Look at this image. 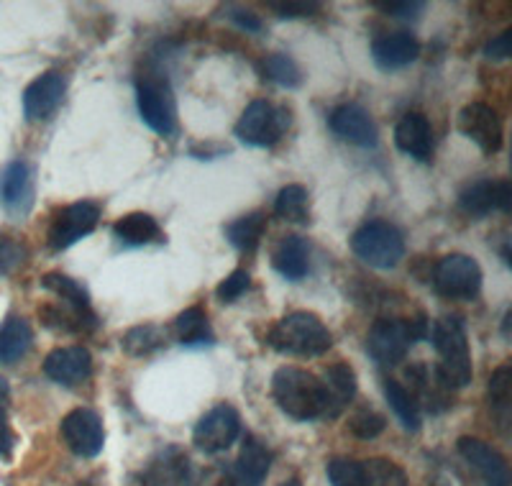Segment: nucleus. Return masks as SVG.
I'll return each instance as SVG.
<instances>
[{"mask_svg": "<svg viewBox=\"0 0 512 486\" xmlns=\"http://www.w3.org/2000/svg\"><path fill=\"white\" fill-rule=\"evenodd\" d=\"M320 384H323V417L333 420L356 397V374L349 364L338 361V364L328 366L326 377L320 379Z\"/></svg>", "mask_w": 512, "mask_h": 486, "instance_id": "18", "label": "nucleus"}, {"mask_svg": "<svg viewBox=\"0 0 512 486\" xmlns=\"http://www.w3.org/2000/svg\"><path fill=\"white\" fill-rule=\"evenodd\" d=\"M328 481L331 486H367L364 479V466L351 458H333L328 463Z\"/></svg>", "mask_w": 512, "mask_h": 486, "instance_id": "36", "label": "nucleus"}, {"mask_svg": "<svg viewBox=\"0 0 512 486\" xmlns=\"http://www.w3.org/2000/svg\"><path fill=\"white\" fill-rule=\"evenodd\" d=\"M26 246L18 241L16 236H8V233H0V277H11L13 272L26 264Z\"/></svg>", "mask_w": 512, "mask_h": 486, "instance_id": "37", "label": "nucleus"}, {"mask_svg": "<svg viewBox=\"0 0 512 486\" xmlns=\"http://www.w3.org/2000/svg\"><path fill=\"white\" fill-rule=\"evenodd\" d=\"M384 428H387L384 417L379 415V412H372V410L359 412V415L351 417V423H349V430L359 440H374L377 435H382Z\"/></svg>", "mask_w": 512, "mask_h": 486, "instance_id": "39", "label": "nucleus"}, {"mask_svg": "<svg viewBox=\"0 0 512 486\" xmlns=\"http://www.w3.org/2000/svg\"><path fill=\"white\" fill-rule=\"evenodd\" d=\"M251 277L246 269H236V272L228 274L221 284L216 287V295L221 302H236L246 290H249Z\"/></svg>", "mask_w": 512, "mask_h": 486, "instance_id": "40", "label": "nucleus"}, {"mask_svg": "<svg viewBox=\"0 0 512 486\" xmlns=\"http://www.w3.org/2000/svg\"><path fill=\"white\" fill-rule=\"evenodd\" d=\"M351 251L369 267L395 269L405 256V238L387 220H369L351 236Z\"/></svg>", "mask_w": 512, "mask_h": 486, "instance_id": "5", "label": "nucleus"}, {"mask_svg": "<svg viewBox=\"0 0 512 486\" xmlns=\"http://www.w3.org/2000/svg\"><path fill=\"white\" fill-rule=\"evenodd\" d=\"M31 346H34V330L29 320L11 315L0 323V364H18L31 351Z\"/></svg>", "mask_w": 512, "mask_h": 486, "instance_id": "23", "label": "nucleus"}, {"mask_svg": "<svg viewBox=\"0 0 512 486\" xmlns=\"http://www.w3.org/2000/svg\"><path fill=\"white\" fill-rule=\"evenodd\" d=\"M510 203H512V185L510 180L500 182V210L502 213H510Z\"/></svg>", "mask_w": 512, "mask_h": 486, "instance_id": "46", "label": "nucleus"}, {"mask_svg": "<svg viewBox=\"0 0 512 486\" xmlns=\"http://www.w3.org/2000/svg\"><path fill=\"white\" fill-rule=\"evenodd\" d=\"M262 75L267 80L277 82L280 87L287 90H295V87L303 85V72L297 67V62L287 54H269L262 59Z\"/></svg>", "mask_w": 512, "mask_h": 486, "instance_id": "34", "label": "nucleus"}, {"mask_svg": "<svg viewBox=\"0 0 512 486\" xmlns=\"http://www.w3.org/2000/svg\"><path fill=\"white\" fill-rule=\"evenodd\" d=\"M241 435V415L231 405H218L205 412L192 430V443L205 453H223Z\"/></svg>", "mask_w": 512, "mask_h": 486, "instance_id": "10", "label": "nucleus"}, {"mask_svg": "<svg viewBox=\"0 0 512 486\" xmlns=\"http://www.w3.org/2000/svg\"><path fill=\"white\" fill-rule=\"evenodd\" d=\"M372 57L379 70H402L420 57V41L413 34H387L372 44Z\"/></svg>", "mask_w": 512, "mask_h": 486, "instance_id": "20", "label": "nucleus"}, {"mask_svg": "<svg viewBox=\"0 0 512 486\" xmlns=\"http://www.w3.org/2000/svg\"><path fill=\"white\" fill-rule=\"evenodd\" d=\"M487 397L489 405L497 407V410H507L510 407V397H512V369L510 364H502L500 369L489 377V387H487Z\"/></svg>", "mask_w": 512, "mask_h": 486, "instance_id": "38", "label": "nucleus"}, {"mask_svg": "<svg viewBox=\"0 0 512 486\" xmlns=\"http://www.w3.org/2000/svg\"><path fill=\"white\" fill-rule=\"evenodd\" d=\"M280 486H300V481L292 479V481H285V484H280Z\"/></svg>", "mask_w": 512, "mask_h": 486, "instance_id": "50", "label": "nucleus"}, {"mask_svg": "<svg viewBox=\"0 0 512 486\" xmlns=\"http://www.w3.org/2000/svg\"><path fill=\"white\" fill-rule=\"evenodd\" d=\"M39 318L47 328L59 330V333H93L100 325L95 310H77L67 302L39 307Z\"/></svg>", "mask_w": 512, "mask_h": 486, "instance_id": "22", "label": "nucleus"}, {"mask_svg": "<svg viewBox=\"0 0 512 486\" xmlns=\"http://www.w3.org/2000/svg\"><path fill=\"white\" fill-rule=\"evenodd\" d=\"M272 8L285 18L313 16V13L318 11V6H315V3H272Z\"/></svg>", "mask_w": 512, "mask_h": 486, "instance_id": "45", "label": "nucleus"}, {"mask_svg": "<svg viewBox=\"0 0 512 486\" xmlns=\"http://www.w3.org/2000/svg\"><path fill=\"white\" fill-rule=\"evenodd\" d=\"M0 205L11 218H24L34 205V174L21 159L8 164L0 174Z\"/></svg>", "mask_w": 512, "mask_h": 486, "instance_id": "15", "label": "nucleus"}, {"mask_svg": "<svg viewBox=\"0 0 512 486\" xmlns=\"http://www.w3.org/2000/svg\"><path fill=\"white\" fill-rule=\"evenodd\" d=\"M64 95H67V77L57 70L44 72L24 90V116L29 121H47L59 110Z\"/></svg>", "mask_w": 512, "mask_h": 486, "instance_id": "14", "label": "nucleus"}, {"mask_svg": "<svg viewBox=\"0 0 512 486\" xmlns=\"http://www.w3.org/2000/svg\"><path fill=\"white\" fill-rule=\"evenodd\" d=\"M328 123H331V131L338 139L349 141L359 149H374L379 144L377 126H374V121L361 105H341V108L333 110Z\"/></svg>", "mask_w": 512, "mask_h": 486, "instance_id": "17", "label": "nucleus"}, {"mask_svg": "<svg viewBox=\"0 0 512 486\" xmlns=\"http://www.w3.org/2000/svg\"><path fill=\"white\" fill-rule=\"evenodd\" d=\"M433 287L446 300H474L482 290V269L466 254H448L433 269Z\"/></svg>", "mask_w": 512, "mask_h": 486, "instance_id": "8", "label": "nucleus"}, {"mask_svg": "<svg viewBox=\"0 0 512 486\" xmlns=\"http://www.w3.org/2000/svg\"><path fill=\"white\" fill-rule=\"evenodd\" d=\"M428 333H431V320L425 318L423 313L413 320L382 318L372 325V330H369V356H372L379 366H395L408 356L413 343L428 338Z\"/></svg>", "mask_w": 512, "mask_h": 486, "instance_id": "4", "label": "nucleus"}, {"mask_svg": "<svg viewBox=\"0 0 512 486\" xmlns=\"http://www.w3.org/2000/svg\"><path fill=\"white\" fill-rule=\"evenodd\" d=\"M267 343L277 353H285V356L315 359V356H323L333 346V336L318 315L297 310V313L285 315L280 323L269 330Z\"/></svg>", "mask_w": 512, "mask_h": 486, "instance_id": "3", "label": "nucleus"}, {"mask_svg": "<svg viewBox=\"0 0 512 486\" xmlns=\"http://www.w3.org/2000/svg\"><path fill=\"white\" fill-rule=\"evenodd\" d=\"M77 486H93V484H90V481H82V484H77Z\"/></svg>", "mask_w": 512, "mask_h": 486, "instance_id": "51", "label": "nucleus"}, {"mask_svg": "<svg viewBox=\"0 0 512 486\" xmlns=\"http://www.w3.org/2000/svg\"><path fill=\"white\" fill-rule=\"evenodd\" d=\"M459 453L464 456V461L482 476V481L487 486H510V466H507L505 456H502L497 448H492L489 443L479 438H459L456 443Z\"/></svg>", "mask_w": 512, "mask_h": 486, "instance_id": "16", "label": "nucleus"}, {"mask_svg": "<svg viewBox=\"0 0 512 486\" xmlns=\"http://www.w3.org/2000/svg\"><path fill=\"white\" fill-rule=\"evenodd\" d=\"M136 105L141 121L157 131L159 136H169L177 126V105L167 77L157 72H146L136 80Z\"/></svg>", "mask_w": 512, "mask_h": 486, "instance_id": "6", "label": "nucleus"}, {"mask_svg": "<svg viewBox=\"0 0 512 486\" xmlns=\"http://www.w3.org/2000/svg\"><path fill=\"white\" fill-rule=\"evenodd\" d=\"M384 397L390 402L392 412L397 415V420L402 423L405 430H418L420 428V407L413 400V392L402 387L397 379H384Z\"/></svg>", "mask_w": 512, "mask_h": 486, "instance_id": "31", "label": "nucleus"}, {"mask_svg": "<svg viewBox=\"0 0 512 486\" xmlns=\"http://www.w3.org/2000/svg\"><path fill=\"white\" fill-rule=\"evenodd\" d=\"M397 149L418 162H428L433 157V128L423 113H408L395 128Z\"/></svg>", "mask_w": 512, "mask_h": 486, "instance_id": "19", "label": "nucleus"}, {"mask_svg": "<svg viewBox=\"0 0 512 486\" xmlns=\"http://www.w3.org/2000/svg\"><path fill=\"white\" fill-rule=\"evenodd\" d=\"M187 461L185 453L177 446H169L149 463V469L144 471V484L146 486H180L187 481Z\"/></svg>", "mask_w": 512, "mask_h": 486, "instance_id": "24", "label": "nucleus"}, {"mask_svg": "<svg viewBox=\"0 0 512 486\" xmlns=\"http://www.w3.org/2000/svg\"><path fill=\"white\" fill-rule=\"evenodd\" d=\"M100 220V205L93 200H80V203H72L67 208L59 210L52 218V226H49L47 243L52 251H64L75 246L80 238L90 236V233L98 228Z\"/></svg>", "mask_w": 512, "mask_h": 486, "instance_id": "9", "label": "nucleus"}, {"mask_svg": "<svg viewBox=\"0 0 512 486\" xmlns=\"http://www.w3.org/2000/svg\"><path fill=\"white\" fill-rule=\"evenodd\" d=\"M459 128L466 139H472L489 157L502 149V121L497 110L487 103L464 105L459 113Z\"/></svg>", "mask_w": 512, "mask_h": 486, "instance_id": "12", "label": "nucleus"}, {"mask_svg": "<svg viewBox=\"0 0 512 486\" xmlns=\"http://www.w3.org/2000/svg\"><path fill=\"white\" fill-rule=\"evenodd\" d=\"M272 469V451L254 435H246L241 446L239 461H236V484L239 486H262Z\"/></svg>", "mask_w": 512, "mask_h": 486, "instance_id": "21", "label": "nucleus"}, {"mask_svg": "<svg viewBox=\"0 0 512 486\" xmlns=\"http://www.w3.org/2000/svg\"><path fill=\"white\" fill-rule=\"evenodd\" d=\"M510 320H512V313L507 310L505 313V323H502V333H505V338H510Z\"/></svg>", "mask_w": 512, "mask_h": 486, "instance_id": "47", "label": "nucleus"}, {"mask_svg": "<svg viewBox=\"0 0 512 486\" xmlns=\"http://www.w3.org/2000/svg\"><path fill=\"white\" fill-rule=\"evenodd\" d=\"M44 374L59 387H80L93 377V356L85 346L54 348L44 359Z\"/></svg>", "mask_w": 512, "mask_h": 486, "instance_id": "13", "label": "nucleus"}, {"mask_svg": "<svg viewBox=\"0 0 512 486\" xmlns=\"http://www.w3.org/2000/svg\"><path fill=\"white\" fill-rule=\"evenodd\" d=\"M113 233L126 246H146L162 241V228L149 213H128L113 223Z\"/></svg>", "mask_w": 512, "mask_h": 486, "instance_id": "26", "label": "nucleus"}, {"mask_svg": "<svg viewBox=\"0 0 512 486\" xmlns=\"http://www.w3.org/2000/svg\"><path fill=\"white\" fill-rule=\"evenodd\" d=\"M6 394H8V382L3 377H0V400H3Z\"/></svg>", "mask_w": 512, "mask_h": 486, "instance_id": "48", "label": "nucleus"}, {"mask_svg": "<svg viewBox=\"0 0 512 486\" xmlns=\"http://www.w3.org/2000/svg\"><path fill=\"white\" fill-rule=\"evenodd\" d=\"M175 333L182 346H210V343L216 341L213 330H210L208 315H205L200 305L187 307L185 313L177 315Z\"/></svg>", "mask_w": 512, "mask_h": 486, "instance_id": "29", "label": "nucleus"}, {"mask_svg": "<svg viewBox=\"0 0 512 486\" xmlns=\"http://www.w3.org/2000/svg\"><path fill=\"white\" fill-rule=\"evenodd\" d=\"M274 213L287 223H308L310 220V197L303 185L282 187L274 200Z\"/></svg>", "mask_w": 512, "mask_h": 486, "instance_id": "32", "label": "nucleus"}, {"mask_svg": "<svg viewBox=\"0 0 512 486\" xmlns=\"http://www.w3.org/2000/svg\"><path fill=\"white\" fill-rule=\"evenodd\" d=\"M484 54L489 59H507L512 54V31L505 29L502 34H497L495 39L489 41L487 47H484Z\"/></svg>", "mask_w": 512, "mask_h": 486, "instance_id": "42", "label": "nucleus"}, {"mask_svg": "<svg viewBox=\"0 0 512 486\" xmlns=\"http://www.w3.org/2000/svg\"><path fill=\"white\" fill-rule=\"evenodd\" d=\"M361 466H364L367 486H410L405 471L397 463L387 461V458H369Z\"/></svg>", "mask_w": 512, "mask_h": 486, "instance_id": "35", "label": "nucleus"}, {"mask_svg": "<svg viewBox=\"0 0 512 486\" xmlns=\"http://www.w3.org/2000/svg\"><path fill=\"white\" fill-rule=\"evenodd\" d=\"M459 205L466 215L484 218L492 210H500V182L477 180L459 195Z\"/></svg>", "mask_w": 512, "mask_h": 486, "instance_id": "28", "label": "nucleus"}, {"mask_svg": "<svg viewBox=\"0 0 512 486\" xmlns=\"http://www.w3.org/2000/svg\"><path fill=\"white\" fill-rule=\"evenodd\" d=\"M41 287L52 292V295L59 297L62 302H67V305L77 307V310H93L88 290H85L77 279L67 277V274H59V272L44 274V277H41Z\"/></svg>", "mask_w": 512, "mask_h": 486, "instance_id": "33", "label": "nucleus"}, {"mask_svg": "<svg viewBox=\"0 0 512 486\" xmlns=\"http://www.w3.org/2000/svg\"><path fill=\"white\" fill-rule=\"evenodd\" d=\"M59 433H62L67 448L80 458H95L105 446L103 420L98 412L88 410V407H77L70 415H64Z\"/></svg>", "mask_w": 512, "mask_h": 486, "instance_id": "11", "label": "nucleus"}, {"mask_svg": "<svg viewBox=\"0 0 512 486\" xmlns=\"http://www.w3.org/2000/svg\"><path fill=\"white\" fill-rule=\"evenodd\" d=\"M167 343V330L162 325H154V323H144V325H136V328L126 330L121 338V348L128 353V356H152L157 353L159 348Z\"/></svg>", "mask_w": 512, "mask_h": 486, "instance_id": "30", "label": "nucleus"}, {"mask_svg": "<svg viewBox=\"0 0 512 486\" xmlns=\"http://www.w3.org/2000/svg\"><path fill=\"white\" fill-rule=\"evenodd\" d=\"M272 397L292 420L310 423L323 417V384L315 374L297 366H282L272 377Z\"/></svg>", "mask_w": 512, "mask_h": 486, "instance_id": "2", "label": "nucleus"}, {"mask_svg": "<svg viewBox=\"0 0 512 486\" xmlns=\"http://www.w3.org/2000/svg\"><path fill=\"white\" fill-rule=\"evenodd\" d=\"M272 264L285 279H292V282L303 279L310 269L308 241L300 236H285L274 249Z\"/></svg>", "mask_w": 512, "mask_h": 486, "instance_id": "25", "label": "nucleus"}, {"mask_svg": "<svg viewBox=\"0 0 512 486\" xmlns=\"http://www.w3.org/2000/svg\"><path fill=\"white\" fill-rule=\"evenodd\" d=\"M372 6H377L379 11H384V13H392V16H397V18H415L425 8L423 3H418V0H400V3H397V0H390V3L374 0Z\"/></svg>", "mask_w": 512, "mask_h": 486, "instance_id": "41", "label": "nucleus"}, {"mask_svg": "<svg viewBox=\"0 0 512 486\" xmlns=\"http://www.w3.org/2000/svg\"><path fill=\"white\" fill-rule=\"evenodd\" d=\"M231 18H233V24L239 26V29H244L246 34H259V31H262V18L256 16L254 11H244V8H233Z\"/></svg>", "mask_w": 512, "mask_h": 486, "instance_id": "43", "label": "nucleus"}, {"mask_svg": "<svg viewBox=\"0 0 512 486\" xmlns=\"http://www.w3.org/2000/svg\"><path fill=\"white\" fill-rule=\"evenodd\" d=\"M216 486H239V484H236L233 479H221V481H216Z\"/></svg>", "mask_w": 512, "mask_h": 486, "instance_id": "49", "label": "nucleus"}, {"mask_svg": "<svg viewBox=\"0 0 512 486\" xmlns=\"http://www.w3.org/2000/svg\"><path fill=\"white\" fill-rule=\"evenodd\" d=\"M13 446H16V435H13L11 425H8V412L0 407V458L11 456Z\"/></svg>", "mask_w": 512, "mask_h": 486, "instance_id": "44", "label": "nucleus"}, {"mask_svg": "<svg viewBox=\"0 0 512 486\" xmlns=\"http://www.w3.org/2000/svg\"><path fill=\"white\" fill-rule=\"evenodd\" d=\"M290 128V110L277 108L269 100H251L236 123V136L246 146L267 149L285 136Z\"/></svg>", "mask_w": 512, "mask_h": 486, "instance_id": "7", "label": "nucleus"}, {"mask_svg": "<svg viewBox=\"0 0 512 486\" xmlns=\"http://www.w3.org/2000/svg\"><path fill=\"white\" fill-rule=\"evenodd\" d=\"M433 348L441 356V364L436 366V377L446 389H461L472 382V353H469V338H466L464 320L456 315L438 318L431 328Z\"/></svg>", "mask_w": 512, "mask_h": 486, "instance_id": "1", "label": "nucleus"}, {"mask_svg": "<svg viewBox=\"0 0 512 486\" xmlns=\"http://www.w3.org/2000/svg\"><path fill=\"white\" fill-rule=\"evenodd\" d=\"M264 231H267V215L259 213V210L241 215V218L231 220V223L223 228L228 241H231L239 251H244V254H251V251L259 249Z\"/></svg>", "mask_w": 512, "mask_h": 486, "instance_id": "27", "label": "nucleus"}]
</instances>
